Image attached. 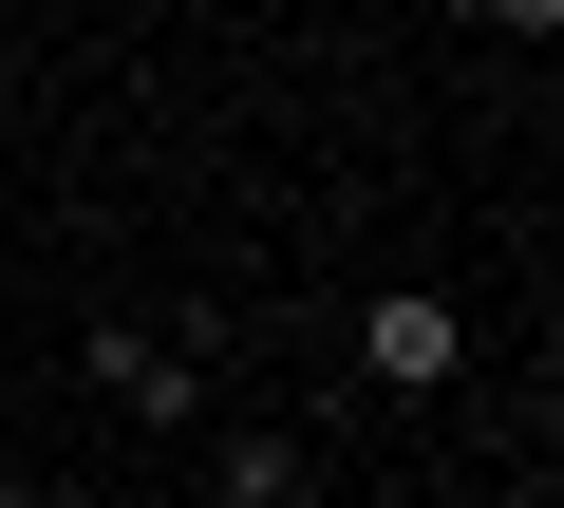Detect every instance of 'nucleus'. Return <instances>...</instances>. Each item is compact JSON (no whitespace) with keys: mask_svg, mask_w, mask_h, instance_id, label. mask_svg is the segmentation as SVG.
Listing matches in <instances>:
<instances>
[{"mask_svg":"<svg viewBox=\"0 0 564 508\" xmlns=\"http://www.w3.org/2000/svg\"><path fill=\"white\" fill-rule=\"evenodd\" d=\"M95 396H113L132 433H188V414H207V339H151V321H113V339H95Z\"/></svg>","mask_w":564,"mask_h":508,"instance_id":"obj_2","label":"nucleus"},{"mask_svg":"<svg viewBox=\"0 0 564 508\" xmlns=\"http://www.w3.org/2000/svg\"><path fill=\"white\" fill-rule=\"evenodd\" d=\"M358 377H377V396H452V377H470V321H452L433 283H377V302H358Z\"/></svg>","mask_w":564,"mask_h":508,"instance_id":"obj_1","label":"nucleus"},{"mask_svg":"<svg viewBox=\"0 0 564 508\" xmlns=\"http://www.w3.org/2000/svg\"><path fill=\"white\" fill-rule=\"evenodd\" d=\"M489 39H508V57H545V39H564V0H489Z\"/></svg>","mask_w":564,"mask_h":508,"instance_id":"obj_4","label":"nucleus"},{"mask_svg":"<svg viewBox=\"0 0 564 508\" xmlns=\"http://www.w3.org/2000/svg\"><path fill=\"white\" fill-rule=\"evenodd\" d=\"M226 508H321V489H302V452H282V433H226Z\"/></svg>","mask_w":564,"mask_h":508,"instance_id":"obj_3","label":"nucleus"},{"mask_svg":"<svg viewBox=\"0 0 564 508\" xmlns=\"http://www.w3.org/2000/svg\"><path fill=\"white\" fill-rule=\"evenodd\" d=\"M0 302H20V245H0Z\"/></svg>","mask_w":564,"mask_h":508,"instance_id":"obj_5","label":"nucleus"},{"mask_svg":"<svg viewBox=\"0 0 564 508\" xmlns=\"http://www.w3.org/2000/svg\"><path fill=\"white\" fill-rule=\"evenodd\" d=\"M0 508H39V489H20V471H0Z\"/></svg>","mask_w":564,"mask_h":508,"instance_id":"obj_6","label":"nucleus"}]
</instances>
